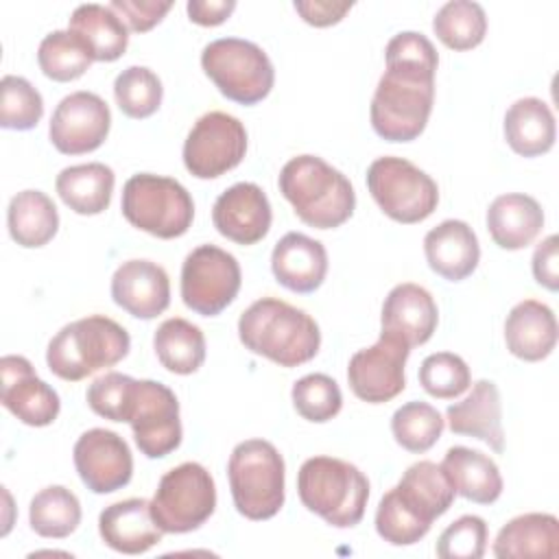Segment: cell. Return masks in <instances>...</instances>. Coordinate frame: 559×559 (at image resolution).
I'll return each instance as SVG.
<instances>
[{
	"mask_svg": "<svg viewBox=\"0 0 559 559\" xmlns=\"http://www.w3.org/2000/svg\"><path fill=\"white\" fill-rule=\"evenodd\" d=\"M432 31L443 46L452 50H472L487 33L485 9L472 0H450L435 13Z\"/></svg>",
	"mask_w": 559,
	"mask_h": 559,
	"instance_id": "36",
	"label": "cell"
},
{
	"mask_svg": "<svg viewBox=\"0 0 559 559\" xmlns=\"http://www.w3.org/2000/svg\"><path fill=\"white\" fill-rule=\"evenodd\" d=\"M295 411L314 424L330 421L343 406V395L334 378L325 373H308L293 384L290 391Z\"/></svg>",
	"mask_w": 559,
	"mask_h": 559,
	"instance_id": "42",
	"label": "cell"
},
{
	"mask_svg": "<svg viewBox=\"0 0 559 559\" xmlns=\"http://www.w3.org/2000/svg\"><path fill=\"white\" fill-rule=\"evenodd\" d=\"M384 59L386 70L371 98V127L386 142H411L428 124L439 57L426 35L404 31L389 39Z\"/></svg>",
	"mask_w": 559,
	"mask_h": 559,
	"instance_id": "1",
	"label": "cell"
},
{
	"mask_svg": "<svg viewBox=\"0 0 559 559\" xmlns=\"http://www.w3.org/2000/svg\"><path fill=\"white\" fill-rule=\"evenodd\" d=\"M397 496L426 522H435L454 502V487L441 465L432 461H417L406 467L395 485Z\"/></svg>",
	"mask_w": 559,
	"mask_h": 559,
	"instance_id": "32",
	"label": "cell"
},
{
	"mask_svg": "<svg viewBox=\"0 0 559 559\" xmlns=\"http://www.w3.org/2000/svg\"><path fill=\"white\" fill-rule=\"evenodd\" d=\"M111 299L135 319H155L170 304V280L151 260H127L111 277Z\"/></svg>",
	"mask_w": 559,
	"mask_h": 559,
	"instance_id": "19",
	"label": "cell"
},
{
	"mask_svg": "<svg viewBox=\"0 0 559 559\" xmlns=\"http://www.w3.org/2000/svg\"><path fill=\"white\" fill-rule=\"evenodd\" d=\"M284 459L271 441H240L229 456L227 478L234 507L247 520H269L284 507Z\"/></svg>",
	"mask_w": 559,
	"mask_h": 559,
	"instance_id": "6",
	"label": "cell"
},
{
	"mask_svg": "<svg viewBox=\"0 0 559 559\" xmlns=\"http://www.w3.org/2000/svg\"><path fill=\"white\" fill-rule=\"evenodd\" d=\"M493 555L500 559H528L559 555V522L550 513H524L509 520L496 535Z\"/></svg>",
	"mask_w": 559,
	"mask_h": 559,
	"instance_id": "27",
	"label": "cell"
},
{
	"mask_svg": "<svg viewBox=\"0 0 559 559\" xmlns=\"http://www.w3.org/2000/svg\"><path fill=\"white\" fill-rule=\"evenodd\" d=\"M216 509V487L210 472L194 461L168 469L155 489L151 511L164 533H190Z\"/></svg>",
	"mask_w": 559,
	"mask_h": 559,
	"instance_id": "10",
	"label": "cell"
},
{
	"mask_svg": "<svg viewBox=\"0 0 559 559\" xmlns=\"http://www.w3.org/2000/svg\"><path fill=\"white\" fill-rule=\"evenodd\" d=\"M367 188L378 207L402 225L426 221L439 203L437 181L404 157L373 159L367 168Z\"/></svg>",
	"mask_w": 559,
	"mask_h": 559,
	"instance_id": "9",
	"label": "cell"
},
{
	"mask_svg": "<svg viewBox=\"0 0 559 559\" xmlns=\"http://www.w3.org/2000/svg\"><path fill=\"white\" fill-rule=\"evenodd\" d=\"M122 216L138 229L155 238L183 236L194 218L190 192L170 177L138 173L122 186Z\"/></svg>",
	"mask_w": 559,
	"mask_h": 559,
	"instance_id": "7",
	"label": "cell"
},
{
	"mask_svg": "<svg viewBox=\"0 0 559 559\" xmlns=\"http://www.w3.org/2000/svg\"><path fill=\"white\" fill-rule=\"evenodd\" d=\"M504 343L520 360H544L557 345V319L552 310L537 299L515 304L504 321Z\"/></svg>",
	"mask_w": 559,
	"mask_h": 559,
	"instance_id": "25",
	"label": "cell"
},
{
	"mask_svg": "<svg viewBox=\"0 0 559 559\" xmlns=\"http://www.w3.org/2000/svg\"><path fill=\"white\" fill-rule=\"evenodd\" d=\"M92 55L83 39L68 31H52L48 33L37 48V63L39 70L59 83L74 81L85 74V70L92 66Z\"/></svg>",
	"mask_w": 559,
	"mask_h": 559,
	"instance_id": "37",
	"label": "cell"
},
{
	"mask_svg": "<svg viewBox=\"0 0 559 559\" xmlns=\"http://www.w3.org/2000/svg\"><path fill=\"white\" fill-rule=\"evenodd\" d=\"M411 347L380 332V338L365 349H358L347 365V382L352 393L367 404H384L400 395L406 386L404 365Z\"/></svg>",
	"mask_w": 559,
	"mask_h": 559,
	"instance_id": "14",
	"label": "cell"
},
{
	"mask_svg": "<svg viewBox=\"0 0 559 559\" xmlns=\"http://www.w3.org/2000/svg\"><path fill=\"white\" fill-rule=\"evenodd\" d=\"M293 7L301 15V20L312 26H332L341 22L354 4L336 0H295Z\"/></svg>",
	"mask_w": 559,
	"mask_h": 559,
	"instance_id": "48",
	"label": "cell"
},
{
	"mask_svg": "<svg viewBox=\"0 0 559 559\" xmlns=\"http://www.w3.org/2000/svg\"><path fill=\"white\" fill-rule=\"evenodd\" d=\"M240 343L280 367L312 360L321 345L317 321L301 308L275 297L253 301L238 319Z\"/></svg>",
	"mask_w": 559,
	"mask_h": 559,
	"instance_id": "2",
	"label": "cell"
},
{
	"mask_svg": "<svg viewBox=\"0 0 559 559\" xmlns=\"http://www.w3.org/2000/svg\"><path fill=\"white\" fill-rule=\"evenodd\" d=\"M277 186L282 197L308 227H341L356 207V194L349 179L317 155H297L288 159L280 170Z\"/></svg>",
	"mask_w": 559,
	"mask_h": 559,
	"instance_id": "3",
	"label": "cell"
},
{
	"mask_svg": "<svg viewBox=\"0 0 559 559\" xmlns=\"http://www.w3.org/2000/svg\"><path fill=\"white\" fill-rule=\"evenodd\" d=\"M271 271L284 288L301 295L312 293L325 280L328 251L319 240L299 231H288L273 247Z\"/></svg>",
	"mask_w": 559,
	"mask_h": 559,
	"instance_id": "22",
	"label": "cell"
},
{
	"mask_svg": "<svg viewBox=\"0 0 559 559\" xmlns=\"http://www.w3.org/2000/svg\"><path fill=\"white\" fill-rule=\"evenodd\" d=\"M162 96L159 76L144 66H129L114 81L116 105L124 116L135 120L153 116L162 105Z\"/></svg>",
	"mask_w": 559,
	"mask_h": 559,
	"instance_id": "39",
	"label": "cell"
},
{
	"mask_svg": "<svg viewBox=\"0 0 559 559\" xmlns=\"http://www.w3.org/2000/svg\"><path fill=\"white\" fill-rule=\"evenodd\" d=\"M376 531L391 546L417 544L428 531L430 522L419 518L395 491H386L376 511Z\"/></svg>",
	"mask_w": 559,
	"mask_h": 559,
	"instance_id": "41",
	"label": "cell"
},
{
	"mask_svg": "<svg viewBox=\"0 0 559 559\" xmlns=\"http://www.w3.org/2000/svg\"><path fill=\"white\" fill-rule=\"evenodd\" d=\"M133 384L135 380L131 376L109 371L100 378H96L87 386V406L109 419V421H127L129 419V408H131V395H133Z\"/></svg>",
	"mask_w": 559,
	"mask_h": 559,
	"instance_id": "44",
	"label": "cell"
},
{
	"mask_svg": "<svg viewBox=\"0 0 559 559\" xmlns=\"http://www.w3.org/2000/svg\"><path fill=\"white\" fill-rule=\"evenodd\" d=\"M135 445L148 459H162L181 443L179 402L175 393L157 380H135L129 419Z\"/></svg>",
	"mask_w": 559,
	"mask_h": 559,
	"instance_id": "13",
	"label": "cell"
},
{
	"mask_svg": "<svg viewBox=\"0 0 559 559\" xmlns=\"http://www.w3.org/2000/svg\"><path fill=\"white\" fill-rule=\"evenodd\" d=\"M487 550V524L478 515H461L437 539L441 559H480Z\"/></svg>",
	"mask_w": 559,
	"mask_h": 559,
	"instance_id": "45",
	"label": "cell"
},
{
	"mask_svg": "<svg viewBox=\"0 0 559 559\" xmlns=\"http://www.w3.org/2000/svg\"><path fill=\"white\" fill-rule=\"evenodd\" d=\"M131 347L129 332L105 314H90L63 325L48 343V369L68 382H79L120 362Z\"/></svg>",
	"mask_w": 559,
	"mask_h": 559,
	"instance_id": "4",
	"label": "cell"
},
{
	"mask_svg": "<svg viewBox=\"0 0 559 559\" xmlns=\"http://www.w3.org/2000/svg\"><path fill=\"white\" fill-rule=\"evenodd\" d=\"M111 111L94 92H72L59 100L52 111L48 135L63 155H83L96 151L109 135Z\"/></svg>",
	"mask_w": 559,
	"mask_h": 559,
	"instance_id": "15",
	"label": "cell"
},
{
	"mask_svg": "<svg viewBox=\"0 0 559 559\" xmlns=\"http://www.w3.org/2000/svg\"><path fill=\"white\" fill-rule=\"evenodd\" d=\"M98 533L111 550L122 555H142L159 544L164 535L153 518L151 502L144 498H127L103 509Z\"/></svg>",
	"mask_w": 559,
	"mask_h": 559,
	"instance_id": "21",
	"label": "cell"
},
{
	"mask_svg": "<svg viewBox=\"0 0 559 559\" xmlns=\"http://www.w3.org/2000/svg\"><path fill=\"white\" fill-rule=\"evenodd\" d=\"M116 175L100 162L68 166L57 175L59 199L76 214L94 216L109 207Z\"/></svg>",
	"mask_w": 559,
	"mask_h": 559,
	"instance_id": "31",
	"label": "cell"
},
{
	"mask_svg": "<svg viewBox=\"0 0 559 559\" xmlns=\"http://www.w3.org/2000/svg\"><path fill=\"white\" fill-rule=\"evenodd\" d=\"M445 419L454 435L480 439L493 452L504 450L502 402H500V391L491 380L474 382L465 400L448 406Z\"/></svg>",
	"mask_w": 559,
	"mask_h": 559,
	"instance_id": "24",
	"label": "cell"
},
{
	"mask_svg": "<svg viewBox=\"0 0 559 559\" xmlns=\"http://www.w3.org/2000/svg\"><path fill=\"white\" fill-rule=\"evenodd\" d=\"M443 426L445 421L441 413L428 402L417 400L402 404L391 417V432L395 441L413 454L430 450L439 441Z\"/></svg>",
	"mask_w": 559,
	"mask_h": 559,
	"instance_id": "38",
	"label": "cell"
},
{
	"mask_svg": "<svg viewBox=\"0 0 559 559\" xmlns=\"http://www.w3.org/2000/svg\"><path fill=\"white\" fill-rule=\"evenodd\" d=\"M301 504L336 528L356 526L369 500V480L352 463L334 456H312L297 474Z\"/></svg>",
	"mask_w": 559,
	"mask_h": 559,
	"instance_id": "5",
	"label": "cell"
},
{
	"mask_svg": "<svg viewBox=\"0 0 559 559\" xmlns=\"http://www.w3.org/2000/svg\"><path fill=\"white\" fill-rule=\"evenodd\" d=\"M68 28L83 39L94 61H116L129 46V28L109 4H79Z\"/></svg>",
	"mask_w": 559,
	"mask_h": 559,
	"instance_id": "30",
	"label": "cell"
},
{
	"mask_svg": "<svg viewBox=\"0 0 559 559\" xmlns=\"http://www.w3.org/2000/svg\"><path fill=\"white\" fill-rule=\"evenodd\" d=\"M157 360L177 376L194 373L205 360V336L194 323L173 317L159 323L153 336Z\"/></svg>",
	"mask_w": 559,
	"mask_h": 559,
	"instance_id": "34",
	"label": "cell"
},
{
	"mask_svg": "<svg viewBox=\"0 0 559 559\" xmlns=\"http://www.w3.org/2000/svg\"><path fill=\"white\" fill-rule=\"evenodd\" d=\"M201 68L218 92L238 105L264 100L275 83L269 55L258 44L240 37L210 41L201 52Z\"/></svg>",
	"mask_w": 559,
	"mask_h": 559,
	"instance_id": "8",
	"label": "cell"
},
{
	"mask_svg": "<svg viewBox=\"0 0 559 559\" xmlns=\"http://www.w3.org/2000/svg\"><path fill=\"white\" fill-rule=\"evenodd\" d=\"M507 144L522 157H537L552 148L557 138L550 107L535 96L518 98L504 114Z\"/></svg>",
	"mask_w": 559,
	"mask_h": 559,
	"instance_id": "29",
	"label": "cell"
},
{
	"mask_svg": "<svg viewBox=\"0 0 559 559\" xmlns=\"http://www.w3.org/2000/svg\"><path fill=\"white\" fill-rule=\"evenodd\" d=\"M242 282L238 260L216 245H199L181 266V299L201 317L221 314Z\"/></svg>",
	"mask_w": 559,
	"mask_h": 559,
	"instance_id": "11",
	"label": "cell"
},
{
	"mask_svg": "<svg viewBox=\"0 0 559 559\" xmlns=\"http://www.w3.org/2000/svg\"><path fill=\"white\" fill-rule=\"evenodd\" d=\"M382 332L397 336L408 347L424 345L437 330L439 310L432 295L413 282L391 288L380 314Z\"/></svg>",
	"mask_w": 559,
	"mask_h": 559,
	"instance_id": "20",
	"label": "cell"
},
{
	"mask_svg": "<svg viewBox=\"0 0 559 559\" xmlns=\"http://www.w3.org/2000/svg\"><path fill=\"white\" fill-rule=\"evenodd\" d=\"M28 522L39 537L63 539L81 524V502L68 487L50 485L33 496Z\"/></svg>",
	"mask_w": 559,
	"mask_h": 559,
	"instance_id": "35",
	"label": "cell"
},
{
	"mask_svg": "<svg viewBox=\"0 0 559 559\" xmlns=\"http://www.w3.org/2000/svg\"><path fill=\"white\" fill-rule=\"evenodd\" d=\"M271 203L264 190L251 181L229 186L212 207V223L221 236L236 245H255L271 229Z\"/></svg>",
	"mask_w": 559,
	"mask_h": 559,
	"instance_id": "18",
	"label": "cell"
},
{
	"mask_svg": "<svg viewBox=\"0 0 559 559\" xmlns=\"http://www.w3.org/2000/svg\"><path fill=\"white\" fill-rule=\"evenodd\" d=\"M111 11H116L122 22H127V28L133 33H146L155 24L164 20V15L170 11L173 2H159V0H111Z\"/></svg>",
	"mask_w": 559,
	"mask_h": 559,
	"instance_id": "46",
	"label": "cell"
},
{
	"mask_svg": "<svg viewBox=\"0 0 559 559\" xmlns=\"http://www.w3.org/2000/svg\"><path fill=\"white\" fill-rule=\"evenodd\" d=\"M0 402L26 426H50L61 408L57 391L37 378L33 365L24 356H2L0 360Z\"/></svg>",
	"mask_w": 559,
	"mask_h": 559,
	"instance_id": "17",
	"label": "cell"
},
{
	"mask_svg": "<svg viewBox=\"0 0 559 559\" xmlns=\"http://www.w3.org/2000/svg\"><path fill=\"white\" fill-rule=\"evenodd\" d=\"M247 153L245 124L225 111L203 114L183 142V164L197 179H216L236 168Z\"/></svg>",
	"mask_w": 559,
	"mask_h": 559,
	"instance_id": "12",
	"label": "cell"
},
{
	"mask_svg": "<svg viewBox=\"0 0 559 559\" xmlns=\"http://www.w3.org/2000/svg\"><path fill=\"white\" fill-rule=\"evenodd\" d=\"M559 238L555 234L546 236L533 253V277L548 290L559 288Z\"/></svg>",
	"mask_w": 559,
	"mask_h": 559,
	"instance_id": "47",
	"label": "cell"
},
{
	"mask_svg": "<svg viewBox=\"0 0 559 559\" xmlns=\"http://www.w3.org/2000/svg\"><path fill=\"white\" fill-rule=\"evenodd\" d=\"M544 227L542 205L522 192L496 197L487 210V229L500 249L518 251L528 247Z\"/></svg>",
	"mask_w": 559,
	"mask_h": 559,
	"instance_id": "26",
	"label": "cell"
},
{
	"mask_svg": "<svg viewBox=\"0 0 559 559\" xmlns=\"http://www.w3.org/2000/svg\"><path fill=\"white\" fill-rule=\"evenodd\" d=\"M443 472L448 474L454 491L476 504H491L502 493V476L493 459L480 450L454 445L445 452Z\"/></svg>",
	"mask_w": 559,
	"mask_h": 559,
	"instance_id": "28",
	"label": "cell"
},
{
	"mask_svg": "<svg viewBox=\"0 0 559 559\" xmlns=\"http://www.w3.org/2000/svg\"><path fill=\"white\" fill-rule=\"evenodd\" d=\"M44 116L41 94L15 74L2 76L0 83V127L13 131H28L37 127Z\"/></svg>",
	"mask_w": 559,
	"mask_h": 559,
	"instance_id": "40",
	"label": "cell"
},
{
	"mask_svg": "<svg viewBox=\"0 0 559 559\" xmlns=\"http://www.w3.org/2000/svg\"><path fill=\"white\" fill-rule=\"evenodd\" d=\"M428 266L448 282H461L474 273L480 260V245L465 221L448 218L424 236Z\"/></svg>",
	"mask_w": 559,
	"mask_h": 559,
	"instance_id": "23",
	"label": "cell"
},
{
	"mask_svg": "<svg viewBox=\"0 0 559 559\" xmlns=\"http://www.w3.org/2000/svg\"><path fill=\"white\" fill-rule=\"evenodd\" d=\"M234 9H236L234 0H190L186 7L190 22L201 26L223 24Z\"/></svg>",
	"mask_w": 559,
	"mask_h": 559,
	"instance_id": "49",
	"label": "cell"
},
{
	"mask_svg": "<svg viewBox=\"0 0 559 559\" xmlns=\"http://www.w3.org/2000/svg\"><path fill=\"white\" fill-rule=\"evenodd\" d=\"M419 384L437 400H454L472 384L467 362L452 352H437L424 358L419 367Z\"/></svg>",
	"mask_w": 559,
	"mask_h": 559,
	"instance_id": "43",
	"label": "cell"
},
{
	"mask_svg": "<svg viewBox=\"0 0 559 559\" xmlns=\"http://www.w3.org/2000/svg\"><path fill=\"white\" fill-rule=\"evenodd\" d=\"M74 467L90 491L111 493L129 485L133 456L118 432L92 428L74 443Z\"/></svg>",
	"mask_w": 559,
	"mask_h": 559,
	"instance_id": "16",
	"label": "cell"
},
{
	"mask_svg": "<svg viewBox=\"0 0 559 559\" xmlns=\"http://www.w3.org/2000/svg\"><path fill=\"white\" fill-rule=\"evenodd\" d=\"M11 238L26 249L48 245L59 229V214L52 199L41 190L17 192L7 210Z\"/></svg>",
	"mask_w": 559,
	"mask_h": 559,
	"instance_id": "33",
	"label": "cell"
}]
</instances>
